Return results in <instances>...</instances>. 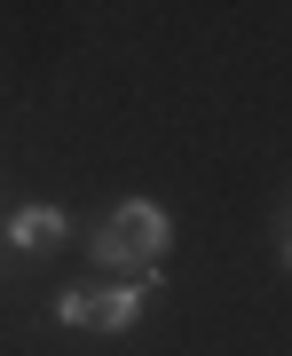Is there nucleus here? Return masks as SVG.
I'll list each match as a JSON object with an SVG mask.
<instances>
[{
  "label": "nucleus",
  "instance_id": "2",
  "mask_svg": "<svg viewBox=\"0 0 292 356\" xmlns=\"http://www.w3.org/2000/svg\"><path fill=\"white\" fill-rule=\"evenodd\" d=\"M55 317L64 325H95V332H127L135 317H142V285H79V293H64L55 301Z\"/></svg>",
  "mask_w": 292,
  "mask_h": 356
},
{
  "label": "nucleus",
  "instance_id": "3",
  "mask_svg": "<svg viewBox=\"0 0 292 356\" xmlns=\"http://www.w3.org/2000/svg\"><path fill=\"white\" fill-rule=\"evenodd\" d=\"M8 238L24 245V254H48V245H64V206H24V214L8 222Z\"/></svg>",
  "mask_w": 292,
  "mask_h": 356
},
{
  "label": "nucleus",
  "instance_id": "1",
  "mask_svg": "<svg viewBox=\"0 0 292 356\" xmlns=\"http://www.w3.org/2000/svg\"><path fill=\"white\" fill-rule=\"evenodd\" d=\"M166 245H174V222H166V206L151 198H127V206H111V222L95 229V261L103 269H151L166 261Z\"/></svg>",
  "mask_w": 292,
  "mask_h": 356
},
{
  "label": "nucleus",
  "instance_id": "4",
  "mask_svg": "<svg viewBox=\"0 0 292 356\" xmlns=\"http://www.w3.org/2000/svg\"><path fill=\"white\" fill-rule=\"evenodd\" d=\"M284 261H292V222H284Z\"/></svg>",
  "mask_w": 292,
  "mask_h": 356
}]
</instances>
